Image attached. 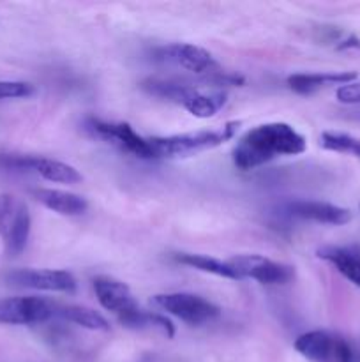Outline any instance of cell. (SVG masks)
<instances>
[{
    "instance_id": "obj_1",
    "label": "cell",
    "mask_w": 360,
    "mask_h": 362,
    "mask_svg": "<svg viewBox=\"0 0 360 362\" xmlns=\"http://www.w3.org/2000/svg\"><path fill=\"white\" fill-rule=\"evenodd\" d=\"M307 148L304 134L286 122H267L242 134L233 148V165L242 172L260 168L286 156H300Z\"/></svg>"
},
{
    "instance_id": "obj_2",
    "label": "cell",
    "mask_w": 360,
    "mask_h": 362,
    "mask_svg": "<svg viewBox=\"0 0 360 362\" xmlns=\"http://www.w3.org/2000/svg\"><path fill=\"white\" fill-rule=\"evenodd\" d=\"M239 126L240 122L232 120L215 129H201L193 131V133L172 134V136H154L150 138V144L155 158H180V156L200 154L232 140Z\"/></svg>"
},
{
    "instance_id": "obj_3",
    "label": "cell",
    "mask_w": 360,
    "mask_h": 362,
    "mask_svg": "<svg viewBox=\"0 0 360 362\" xmlns=\"http://www.w3.org/2000/svg\"><path fill=\"white\" fill-rule=\"evenodd\" d=\"M295 350L313 362H360V349L328 331H309L295 339Z\"/></svg>"
},
{
    "instance_id": "obj_4",
    "label": "cell",
    "mask_w": 360,
    "mask_h": 362,
    "mask_svg": "<svg viewBox=\"0 0 360 362\" xmlns=\"http://www.w3.org/2000/svg\"><path fill=\"white\" fill-rule=\"evenodd\" d=\"M32 218L27 204L14 194H0V239L7 255L16 257L27 247Z\"/></svg>"
},
{
    "instance_id": "obj_5",
    "label": "cell",
    "mask_w": 360,
    "mask_h": 362,
    "mask_svg": "<svg viewBox=\"0 0 360 362\" xmlns=\"http://www.w3.org/2000/svg\"><path fill=\"white\" fill-rule=\"evenodd\" d=\"M152 304L187 325L208 324L221 315V310L214 303L196 293L187 292L157 293L152 297Z\"/></svg>"
},
{
    "instance_id": "obj_6",
    "label": "cell",
    "mask_w": 360,
    "mask_h": 362,
    "mask_svg": "<svg viewBox=\"0 0 360 362\" xmlns=\"http://www.w3.org/2000/svg\"><path fill=\"white\" fill-rule=\"evenodd\" d=\"M85 129L94 134L95 138L115 145L120 151L129 152L141 159H155V152L152 148L150 138H143L131 127L127 122H108L101 119H87Z\"/></svg>"
},
{
    "instance_id": "obj_7",
    "label": "cell",
    "mask_w": 360,
    "mask_h": 362,
    "mask_svg": "<svg viewBox=\"0 0 360 362\" xmlns=\"http://www.w3.org/2000/svg\"><path fill=\"white\" fill-rule=\"evenodd\" d=\"M152 55H154L152 59L157 62L180 67L194 74H203V76L221 71L210 52L201 46L189 45V42H172V45L159 46L152 52Z\"/></svg>"
},
{
    "instance_id": "obj_8",
    "label": "cell",
    "mask_w": 360,
    "mask_h": 362,
    "mask_svg": "<svg viewBox=\"0 0 360 362\" xmlns=\"http://www.w3.org/2000/svg\"><path fill=\"white\" fill-rule=\"evenodd\" d=\"M4 279L11 286L39 290V292L74 293L78 288L74 276L60 269H16L7 272Z\"/></svg>"
},
{
    "instance_id": "obj_9",
    "label": "cell",
    "mask_w": 360,
    "mask_h": 362,
    "mask_svg": "<svg viewBox=\"0 0 360 362\" xmlns=\"http://www.w3.org/2000/svg\"><path fill=\"white\" fill-rule=\"evenodd\" d=\"M240 279L249 278L261 285H286L295 278V269L261 255H240L228 260Z\"/></svg>"
},
{
    "instance_id": "obj_10",
    "label": "cell",
    "mask_w": 360,
    "mask_h": 362,
    "mask_svg": "<svg viewBox=\"0 0 360 362\" xmlns=\"http://www.w3.org/2000/svg\"><path fill=\"white\" fill-rule=\"evenodd\" d=\"M0 165L11 170L32 172L49 182L78 184L83 179L74 166L56 161V159L39 158V156H0Z\"/></svg>"
},
{
    "instance_id": "obj_11",
    "label": "cell",
    "mask_w": 360,
    "mask_h": 362,
    "mask_svg": "<svg viewBox=\"0 0 360 362\" xmlns=\"http://www.w3.org/2000/svg\"><path fill=\"white\" fill-rule=\"evenodd\" d=\"M55 318V303L41 297L0 299V324L37 325Z\"/></svg>"
},
{
    "instance_id": "obj_12",
    "label": "cell",
    "mask_w": 360,
    "mask_h": 362,
    "mask_svg": "<svg viewBox=\"0 0 360 362\" xmlns=\"http://www.w3.org/2000/svg\"><path fill=\"white\" fill-rule=\"evenodd\" d=\"M94 292L99 304L106 311L115 315L116 320H122L127 315L134 313L138 308H141L134 299L129 286L124 281L109 278V276H99L94 279Z\"/></svg>"
},
{
    "instance_id": "obj_13",
    "label": "cell",
    "mask_w": 360,
    "mask_h": 362,
    "mask_svg": "<svg viewBox=\"0 0 360 362\" xmlns=\"http://www.w3.org/2000/svg\"><path fill=\"white\" fill-rule=\"evenodd\" d=\"M286 211L292 218L302 221L320 223V225L342 226L352 221V212L339 205L318 200H295L286 205Z\"/></svg>"
},
{
    "instance_id": "obj_14",
    "label": "cell",
    "mask_w": 360,
    "mask_h": 362,
    "mask_svg": "<svg viewBox=\"0 0 360 362\" xmlns=\"http://www.w3.org/2000/svg\"><path fill=\"white\" fill-rule=\"evenodd\" d=\"M356 81V73L352 71H339V73H296L288 76L286 83L293 92L302 95H309L320 88L330 85H346Z\"/></svg>"
},
{
    "instance_id": "obj_15",
    "label": "cell",
    "mask_w": 360,
    "mask_h": 362,
    "mask_svg": "<svg viewBox=\"0 0 360 362\" xmlns=\"http://www.w3.org/2000/svg\"><path fill=\"white\" fill-rule=\"evenodd\" d=\"M318 257L337 269L349 283L360 286V246H323Z\"/></svg>"
},
{
    "instance_id": "obj_16",
    "label": "cell",
    "mask_w": 360,
    "mask_h": 362,
    "mask_svg": "<svg viewBox=\"0 0 360 362\" xmlns=\"http://www.w3.org/2000/svg\"><path fill=\"white\" fill-rule=\"evenodd\" d=\"M32 194L39 204L60 216H81L88 209V202L83 197L69 193V191L39 187V189L32 191Z\"/></svg>"
},
{
    "instance_id": "obj_17",
    "label": "cell",
    "mask_w": 360,
    "mask_h": 362,
    "mask_svg": "<svg viewBox=\"0 0 360 362\" xmlns=\"http://www.w3.org/2000/svg\"><path fill=\"white\" fill-rule=\"evenodd\" d=\"M226 101H228L226 92L219 90V88L205 90V88H201V85H196L194 90L191 92L189 98L184 101L182 106L193 117H198V119H210V117H214L215 113H219L224 108Z\"/></svg>"
},
{
    "instance_id": "obj_18",
    "label": "cell",
    "mask_w": 360,
    "mask_h": 362,
    "mask_svg": "<svg viewBox=\"0 0 360 362\" xmlns=\"http://www.w3.org/2000/svg\"><path fill=\"white\" fill-rule=\"evenodd\" d=\"M55 318L66 320L78 327L88 329V331L106 332L109 331V322L97 313L95 310L80 304H56L55 303Z\"/></svg>"
},
{
    "instance_id": "obj_19",
    "label": "cell",
    "mask_w": 360,
    "mask_h": 362,
    "mask_svg": "<svg viewBox=\"0 0 360 362\" xmlns=\"http://www.w3.org/2000/svg\"><path fill=\"white\" fill-rule=\"evenodd\" d=\"M120 325L133 331H154L159 334L166 336V338H173L175 336V325L172 320L159 313H152V311H145L143 308H138L134 313L127 315L126 318L119 320Z\"/></svg>"
},
{
    "instance_id": "obj_20",
    "label": "cell",
    "mask_w": 360,
    "mask_h": 362,
    "mask_svg": "<svg viewBox=\"0 0 360 362\" xmlns=\"http://www.w3.org/2000/svg\"><path fill=\"white\" fill-rule=\"evenodd\" d=\"M173 258H175V262H179V264L187 265V267H193L196 269V271L207 272V274H214V276H219V278H226V279H240L228 262L217 260V258L207 257V255L176 253Z\"/></svg>"
},
{
    "instance_id": "obj_21",
    "label": "cell",
    "mask_w": 360,
    "mask_h": 362,
    "mask_svg": "<svg viewBox=\"0 0 360 362\" xmlns=\"http://www.w3.org/2000/svg\"><path fill=\"white\" fill-rule=\"evenodd\" d=\"M320 145L327 151L341 152V154H352L353 158L360 159V140L346 133H334L325 131L320 138Z\"/></svg>"
},
{
    "instance_id": "obj_22",
    "label": "cell",
    "mask_w": 360,
    "mask_h": 362,
    "mask_svg": "<svg viewBox=\"0 0 360 362\" xmlns=\"http://www.w3.org/2000/svg\"><path fill=\"white\" fill-rule=\"evenodd\" d=\"M35 92L34 85L28 81L0 80V99H21L28 98Z\"/></svg>"
},
{
    "instance_id": "obj_23",
    "label": "cell",
    "mask_w": 360,
    "mask_h": 362,
    "mask_svg": "<svg viewBox=\"0 0 360 362\" xmlns=\"http://www.w3.org/2000/svg\"><path fill=\"white\" fill-rule=\"evenodd\" d=\"M335 95H337V101L342 103V105H360V81L341 85Z\"/></svg>"
},
{
    "instance_id": "obj_24",
    "label": "cell",
    "mask_w": 360,
    "mask_h": 362,
    "mask_svg": "<svg viewBox=\"0 0 360 362\" xmlns=\"http://www.w3.org/2000/svg\"><path fill=\"white\" fill-rule=\"evenodd\" d=\"M348 48H359L360 49V39L356 35H348L346 39L339 41L337 49H348Z\"/></svg>"
},
{
    "instance_id": "obj_25",
    "label": "cell",
    "mask_w": 360,
    "mask_h": 362,
    "mask_svg": "<svg viewBox=\"0 0 360 362\" xmlns=\"http://www.w3.org/2000/svg\"><path fill=\"white\" fill-rule=\"evenodd\" d=\"M356 115H359V117H360V112H359V113H356Z\"/></svg>"
}]
</instances>
